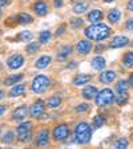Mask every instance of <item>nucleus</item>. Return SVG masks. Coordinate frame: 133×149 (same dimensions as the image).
Returning a JSON list of instances; mask_svg holds the SVG:
<instances>
[{
	"label": "nucleus",
	"mask_w": 133,
	"mask_h": 149,
	"mask_svg": "<svg viewBox=\"0 0 133 149\" xmlns=\"http://www.w3.org/2000/svg\"><path fill=\"white\" fill-rule=\"evenodd\" d=\"M44 108H45L44 102L41 101V100H37L33 105L31 107V109H29V113H31V116L33 118H39V117H41V116H43Z\"/></svg>",
	"instance_id": "nucleus-8"
},
{
	"label": "nucleus",
	"mask_w": 133,
	"mask_h": 149,
	"mask_svg": "<svg viewBox=\"0 0 133 149\" xmlns=\"http://www.w3.org/2000/svg\"><path fill=\"white\" fill-rule=\"evenodd\" d=\"M73 136H75V143L77 144H88L92 139V129H91V125L88 123H77L76 127H75V132H73Z\"/></svg>",
	"instance_id": "nucleus-2"
},
{
	"label": "nucleus",
	"mask_w": 133,
	"mask_h": 149,
	"mask_svg": "<svg viewBox=\"0 0 133 149\" xmlns=\"http://www.w3.org/2000/svg\"><path fill=\"white\" fill-rule=\"evenodd\" d=\"M23 74H12V76H9V77L6 79V85H8V87H11V85H15V84H17L19 81H22L23 80Z\"/></svg>",
	"instance_id": "nucleus-23"
},
{
	"label": "nucleus",
	"mask_w": 133,
	"mask_h": 149,
	"mask_svg": "<svg viewBox=\"0 0 133 149\" xmlns=\"http://www.w3.org/2000/svg\"><path fill=\"white\" fill-rule=\"evenodd\" d=\"M15 133H13L12 130H8L7 133H4V136H3V139H1V143L3 144H6V145H8V144H11L13 141V139H15Z\"/></svg>",
	"instance_id": "nucleus-30"
},
{
	"label": "nucleus",
	"mask_w": 133,
	"mask_h": 149,
	"mask_svg": "<svg viewBox=\"0 0 133 149\" xmlns=\"http://www.w3.org/2000/svg\"><path fill=\"white\" fill-rule=\"evenodd\" d=\"M123 63H124V65L127 67V68H130L133 65V52H128L124 55V57H123Z\"/></svg>",
	"instance_id": "nucleus-29"
},
{
	"label": "nucleus",
	"mask_w": 133,
	"mask_h": 149,
	"mask_svg": "<svg viewBox=\"0 0 133 149\" xmlns=\"http://www.w3.org/2000/svg\"><path fill=\"white\" fill-rule=\"evenodd\" d=\"M128 99H129V97H128V93L123 92V93H118V97L115 99V101L117 102L118 105H125V104L128 102Z\"/></svg>",
	"instance_id": "nucleus-31"
},
{
	"label": "nucleus",
	"mask_w": 133,
	"mask_h": 149,
	"mask_svg": "<svg viewBox=\"0 0 133 149\" xmlns=\"http://www.w3.org/2000/svg\"><path fill=\"white\" fill-rule=\"evenodd\" d=\"M88 20L93 24H96V23H100L102 20V12L100 9H93L88 13Z\"/></svg>",
	"instance_id": "nucleus-18"
},
{
	"label": "nucleus",
	"mask_w": 133,
	"mask_h": 149,
	"mask_svg": "<svg viewBox=\"0 0 133 149\" xmlns=\"http://www.w3.org/2000/svg\"><path fill=\"white\" fill-rule=\"evenodd\" d=\"M128 44H129V39L127 36L120 35V36H115L112 39V41L109 43V47L111 48H123V47H127Z\"/></svg>",
	"instance_id": "nucleus-10"
},
{
	"label": "nucleus",
	"mask_w": 133,
	"mask_h": 149,
	"mask_svg": "<svg viewBox=\"0 0 133 149\" xmlns=\"http://www.w3.org/2000/svg\"><path fill=\"white\" fill-rule=\"evenodd\" d=\"M4 96H6V92H4V91H1V89H0V99H3Z\"/></svg>",
	"instance_id": "nucleus-44"
},
{
	"label": "nucleus",
	"mask_w": 133,
	"mask_h": 149,
	"mask_svg": "<svg viewBox=\"0 0 133 149\" xmlns=\"http://www.w3.org/2000/svg\"><path fill=\"white\" fill-rule=\"evenodd\" d=\"M6 111H7V107L0 104V116H3L4 113H6Z\"/></svg>",
	"instance_id": "nucleus-42"
},
{
	"label": "nucleus",
	"mask_w": 133,
	"mask_h": 149,
	"mask_svg": "<svg viewBox=\"0 0 133 149\" xmlns=\"http://www.w3.org/2000/svg\"><path fill=\"white\" fill-rule=\"evenodd\" d=\"M115 146L117 149H125V148H128V140L127 139H118Z\"/></svg>",
	"instance_id": "nucleus-34"
},
{
	"label": "nucleus",
	"mask_w": 133,
	"mask_h": 149,
	"mask_svg": "<svg viewBox=\"0 0 133 149\" xmlns=\"http://www.w3.org/2000/svg\"><path fill=\"white\" fill-rule=\"evenodd\" d=\"M92 49V44L88 40H80L77 44H76V51L81 55H88Z\"/></svg>",
	"instance_id": "nucleus-12"
},
{
	"label": "nucleus",
	"mask_w": 133,
	"mask_h": 149,
	"mask_svg": "<svg viewBox=\"0 0 133 149\" xmlns=\"http://www.w3.org/2000/svg\"><path fill=\"white\" fill-rule=\"evenodd\" d=\"M116 79V72L115 71H104L100 74V81L104 84H109Z\"/></svg>",
	"instance_id": "nucleus-16"
},
{
	"label": "nucleus",
	"mask_w": 133,
	"mask_h": 149,
	"mask_svg": "<svg viewBox=\"0 0 133 149\" xmlns=\"http://www.w3.org/2000/svg\"><path fill=\"white\" fill-rule=\"evenodd\" d=\"M91 81V76L89 74H85V73H80L77 74L76 77L73 79V84L76 87H81V85H85Z\"/></svg>",
	"instance_id": "nucleus-17"
},
{
	"label": "nucleus",
	"mask_w": 133,
	"mask_h": 149,
	"mask_svg": "<svg viewBox=\"0 0 133 149\" xmlns=\"http://www.w3.org/2000/svg\"><path fill=\"white\" fill-rule=\"evenodd\" d=\"M87 9H88V3H85V1H80V3H76L73 6V12L77 13V15L84 13Z\"/></svg>",
	"instance_id": "nucleus-25"
},
{
	"label": "nucleus",
	"mask_w": 133,
	"mask_h": 149,
	"mask_svg": "<svg viewBox=\"0 0 133 149\" xmlns=\"http://www.w3.org/2000/svg\"><path fill=\"white\" fill-rule=\"evenodd\" d=\"M83 19H80V17H75V19H72L71 20V24H72V27L73 28H80L81 25H83Z\"/></svg>",
	"instance_id": "nucleus-36"
},
{
	"label": "nucleus",
	"mask_w": 133,
	"mask_h": 149,
	"mask_svg": "<svg viewBox=\"0 0 133 149\" xmlns=\"http://www.w3.org/2000/svg\"><path fill=\"white\" fill-rule=\"evenodd\" d=\"M105 3H112V1H115V0H104Z\"/></svg>",
	"instance_id": "nucleus-47"
},
{
	"label": "nucleus",
	"mask_w": 133,
	"mask_h": 149,
	"mask_svg": "<svg viewBox=\"0 0 133 149\" xmlns=\"http://www.w3.org/2000/svg\"><path fill=\"white\" fill-rule=\"evenodd\" d=\"M115 99H116L115 93H113V91H112V89H109V88L101 89L100 92H97L96 97H95L97 107H107V105H109V104H112V102L115 101Z\"/></svg>",
	"instance_id": "nucleus-3"
},
{
	"label": "nucleus",
	"mask_w": 133,
	"mask_h": 149,
	"mask_svg": "<svg viewBox=\"0 0 133 149\" xmlns=\"http://www.w3.org/2000/svg\"><path fill=\"white\" fill-rule=\"evenodd\" d=\"M71 53H72V47L71 45L63 47L61 51H60L59 55H57V60H60V61H64V60H67V57H68Z\"/></svg>",
	"instance_id": "nucleus-22"
},
{
	"label": "nucleus",
	"mask_w": 133,
	"mask_h": 149,
	"mask_svg": "<svg viewBox=\"0 0 133 149\" xmlns=\"http://www.w3.org/2000/svg\"><path fill=\"white\" fill-rule=\"evenodd\" d=\"M51 39V32L49 31H43L40 33V43L41 44H47Z\"/></svg>",
	"instance_id": "nucleus-33"
},
{
	"label": "nucleus",
	"mask_w": 133,
	"mask_h": 149,
	"mask_svg": "<svg viewBox=\"0 0 133 149\" xmlns=\"http://www.w3.org/2000/svg\"><path fill=\"white\" fill-rule=\"evenodd\" d=\"M63 4H64V1H63V0H55V1H53V6H55L56 8L63 7Z\"/></svg>",
	"instance_id": "nucleus-40"
},
{
	"label": "nucleus",
	"mask_w": 133,
	"mask_h": 149,
	"mask_svg": "<svg viewBox=\"0 0 133 149\" xmlns=\"http://www.w3.org/2000/svg\"><path fill=\"white\" fill-rule=\"evenodd\" d=\"M91 65H92L93 69H96V71H102V69L105 68V59L104 57H101V56H96L95 59L91 61Z\"/></svg>",
	"instance_id": "nucleus-14"
},
{
	"label": "nucleus",
	"mask_w": 133,
	"mask_h": 149,
	"mask_svg": "<svg viewBox=\"0 0 133 149\" xmlns=\"http://www.w3.org/2000/svg\"><path fill=\"white\" fill-rule=\"evenodd\" d=\"M129 84H130V85H132V87H133V73L130 74V77H129Z\"/></svg>",
	"instance_id": "nucleus-45"
},
{
	"label": "nucleus",
	"mask_w": 133,
	"mask_h": 149,
	"mask_svg": "<svg viewBox=\"0 0 133 149\" xmlns=\"http://www.w3.org/2000/svg\"><path fill=\"white\" fill-rule=\"evenodd\" d=\"M65 28H67V25H65V24H63L60 28H57V29H56V36H60V35H63V33H64Z\"/></svg>",
	"instance_id": "nucleus-38"
},
{
	"label": "nucleus",
	"mask_w": 133,
	"mask_h": 149,
	"mask_svg": "<svg viewBox=\"0 0 133 149\" xmlns=\"http://www.w3.org/2000/svg\"><path fill=\"white\" fill-rule=\"evenodd\" d=\"M8 4V0H0V7H4Z\"/></svg>",
	"instance_id": "nucleus-43"
},
{
	"label": "nucleus",
	"mask_w": 133,
	"mask_h": 149,
	"mask_svg": "<svg viewBox=\"0 0 133 149\" xmlns=\"http://www.w3.org/2000/svg\"><path fill=\"white\" fill-rule=\"evenodd\" d=\"M17 20H19V23L20 24H31L32 22H33V17H32L29 13H25V12H23V13H20V15L17 16Z\"/></svg>",
	"instance_id": "nucleus-24"
},
{
	"label": "nucleus",
	"mask_w": 133,
	"mask_h": 149,
	"mask_svg": "<svg viewBox=\"0 0 133 149\" xmlns=\"http://www.w3.org/2000/svg\"><path fill=\"white\" fill-rule=\"evenodd\" d=\"M68 136H69V128L65 124H60L55 127V129H53V139H55V141H65Z\"/></svg>",
	"instance_id": "nucleus-6"
},
{
	"label": "nucleus",
	"mask_w": 133,
	"mask_h": 149,
	"mask_svg": "<svg viewBox=\"0 0 133 149\" xmlns=\"http://www.w3.org/2000/svg\"><path fill=\"white\" fill-rule=\"evenodd\" d=\"M83 97L84 99H87V100H92L96 97L97 95V88L96 87H93V85H88V87H85L83 89Z\"/></svg>",
	"instance_id": "nucleus-15"
},
{
	"label": "nucleus",
	"mask_w": 133,
	"mask_h": 149,
	"mask_svg": "<svg viewBox=\"0 0 133 149\" xmlns=\"http://www.w3.org/2000/svg\"><path fill=\"white\" fill-rule=\"evenodd\" d=\"M129 87H130L129 81H127V80H120V81L117 83V85H116V89H117L118 93H123V92H128Z\"/></svg>",
	"instance_id": "nucleus-27"
},
{
	"label": "nucleus",
	"mask_w": 133,
	"mask_h": 149,
	"mask_svg": "<svg viewBox=\"0 0 133 149\" xmlns=\"http://www.w3.org/2000/svg\"><path fill=\"white\" fill-rule=\"evenodd\" d=\"M49 143V132L47 129L40 130L36 136V141H35V145L36 146H45Z\"/></svg>",
	"instance_id": "nucleus-9"
},
{
	"label": "nucleus",
	"mask_w": 133,
	"mask_h": 149,
	"mask_svg": "<svg viewBox=\"0 0 133 149\" xmlns=\"http://www.w3.org/2000/svg\"><path fill=\"white\" fill-rule=\"evenodd\" d=\"M25 49H27V52L28 53H35V52H37V49H39V44L37 43H29L27 45V48H25Z\"/></svg>",
	"instance_id": "nucleus-35"
},
{
	"label": "nucleus",
	"mask_w": 133,
	"mask_h": 149,
	"mask_svg": "<svg viewBox=\"0 0 133 149\" xmlns=\"http://www.w3.org/2000/svg\"><path fill=\"white\" fill-rule=\"evenodd\" d=\"M75 67H76L75 61H72V64H68V68H75Z\"/></svg>",
	"instance_id": "nucleus-46"
},
{
	"label": "nucleus",
	"mask_w": 133,
	"mask_h": 149,
	"mask_svg": "<svg viewBox=\"0 0 133 149\" xmlns=\"http://www.w3.org/2000/svg\"><path fill=\"white\" fill-rule=\"evenodd\" d=\"M0 132H1V128H0Z\"/></svg>",
	"instance_id": "nucleus-49"
},
{
	"label": "nucleus",
	"mask_w": 133,
	"mask_h": 149,
	"mask_svg": "<svg viewBox=\"0 0 133 149\" xmlns=\"http://www.w3.org/2000/svg\"><path fill=\"white\" fill-rule=\"evenodd\" d=\"M28 108L25 105H20V107H17V108L15 109V111L12 112V120H15V121H22V120H24L25 117H27V115H28Z\"/></svg>",
	"instance_id": "nucleus-11"
},
{
	"label": "nucleus",
	"mask_w": 133,
	"mask_h": 149,
	"mask_svg": "<svg viewBox=\"0 0 133 149\" xmlns=\"http://www.w3.org/2000/svg\"><path fill=\"white\" fill-rule=\"evenodd\" d=\"M0 17H1V9H0Z\"/></svg>",
	"instance_id": "nucleus-48"
},
{
	"label": "nucleus",
	"mask_w": 133,
	"mask_h": 149,
	"mask_svg": "<svg viewBox=\"0 0 133 149\" xmlns=\"http://www.w3.org/2000/svg\"><path fill=\"white\" fill-rule=\"evenodd\" d=\"M104 124H105V116L104 115H96L95 117H93L92 125L95 128H101Z\"/></svg>",
	"instance_id": "nucleus-26"
},
{
	"label": "nucleus",
	"mask_w": 133,
	"mask_h": 149,
	"mask_svg": "<svg viewBox=\"0 0 133 149\" xmlns=\"http://www.w3.org/2000/svg\"><path fill=\"white\" fill-rule=\"evenodd\" d=\"M88 109H89V105H88V104H85V102L76 107V112H80V113H81V112H87Z\"/></svg>",
	"instance_id": "nucleus-37"
},
{
	"label": "nucleus",
	"mask_w": 133,
	"mask_h": 149,
	"mask_svg": "<svg viewBox=\"0 0 133 149\" xmlns=\"http://www.w3.org/2000/svg\"><path fill=\"white\" fill-rule=\"evenodd\" d=\"M23 64H24V57L22 55H19V53L9 56L8 60H7V65L11 69H19Z\"/></svg>",
	"instance_id": "nucleus-7"
},
{
	"label": "nucleus",
	"mask_w": 133,
	"mask_h": 149,
	"mask_svg": "<svg viewBox=\"0 0 133 149\" xmlns=\"http://www.w3.org/2000/svg\"><path fill=\"white\" fill-rule=\"evenodd\" d=\"M127 29H128V31H133V17L128 19V22H127Z\"/></svg>",
	"instance_id": "nucleus-39"
},
{
	"label": "nucleus",
	"mask_w": 133,
	"mask_h": 149,
	"mask_svg": "<svg viewBox=\"0 0 133 149\" xmlns=\"http://www.w3.org/2000/svg\"><path fill=\"white\" fill-rule=\"evenodd\" d=\"M25 92V85L24 84H16L15 87L11 89V92H9V96L11 97H19V96H22V95H24Z\"/></svg>",
	"instance_id": "nucleus-19"
},
{
	"label": "nucleus",
	"mask_w": 133,
	"mask_h": 149,
	"mask_svg": "<svg viewBox=\"0 0 133 149\" xmlns=\"http://www.w3.org/2000/svg\"><path fill=\"white\" fill-rule=\"evenodd\" d=\"M31 128H32V124L29 121L23 123V124H20L16 128V134H17L19 141H22V143H29L31 141V139H32Z\"/></svg>",
	"instance_id": "nucleus-5"
},
{
	"label": "nucleus",
	"mask_w": 133,
	"mask_h": 149,
	"mask_svg": "<svg viewBox=\"0 0 133 149\" xmlns=\"http://www.w3.org/2000/svg\"><path fill=\"white\" fill-rule=\"evenodd\" d=\"M49 84H51V81L47 76L39 74V76H36V77L32 80L31 87H32V91H33L35 93H43L49 88Z\"/></svg>",
	"instance_id": "nucleus-4"
},
{
	"label": "nucleus",
	"mask_w": 133,
	"mask_h": 149,
	"mask_svg": "<svg viewBox=\"0 0 133 149\" xmlns=\"http://www.w3.org/2000/svg\"><path fill=\"white\" fill-rule=\"evenodd\" d=\"M32 37H33V35H32L29 31H22L19 33V39L22 41H31Z\"/></svg>",
	"instance_id": "nucleus-32"
},
{
	"label": "nucleus",
	"mask_w": 133,
	"mask_h": 149,
	"mask_svg": "<svg viewBox=\"0 0 133 149\" xmlns=\"http://www.w3.org/2000/svg\"><path fill=\"white\" fill-rule=\"evenodd\" d=\"M85 36L93 41H102L105 40L107 37H109L111 35V28L104 23H96L92 24L91 27L85 28Z\"/></svg>",
	"instance_id": "nucleus-1"
},
{
	"label": "nucleus",
	"mask_w": 133,
	"mask_h": 149,
	"mask_svg": "<svg viewBox=\"0 0 133 149\" xmlns=\"http://www.w3.org/2000/svg\"><path fill=\"white\" fill-rule=\"evenodd\" d=\"M33 11L37 16H45L48 13V6H47L45 1L43 0H39L33 4Z\"/></svg>",
	"instance_id": "nucleus-13"
},
{
	"label": "nucleus",
	"mask_w": 133,
	"mask_h": 149,
	"mask_svg": "<svg viewBox=\"0 0 133 149\" xmlns=\"http://www.w3.org/2000/svg\"><path fill=\"white\" fill-rule=\"evenodd\" d=\"M51 61H52V57L45 55V56H41L40 59H37V61L35 65H36V68H39V69H44L51 64Z\"/></svg>",
	"instance_id": "nucleus-20"
},
{
	"label": "nucleus",
	"mask_w": 133,
	"mask_h": 149,
	"mask_svg": "<svg viewBox=\"0 0 133 149\" xmlns=\"http://www.w3.org/2000/svg\"><path fill=\"white\" fill-rule=\"evenodd\" d=\"M127 8H128V11H130V12H133V0H129V1H128V4H127Z\"/></svg>",
	"instance_id": "nucleus-41"
},
{
	"label": "nucleus",
	"mask_w": 133,
	"mask_h": 149,
	"mask_svg": "<svg viewBox=\"0 0 133 149\" xmlns=\"http://www.w3.org/2000/svg\"><path fill=\"white\" fill-rule=\"evenodd\" d=\"M121 17V12H120V9L118 8H113L109 11L108 13V20L112 23V24H115V23H117L118 20H120Z\"/></svg>",
	"instance_id": "nucleus-21"
},
{
	"label": "nucleus",
	"mask_w": 133,
	"mask_h": 149,
	"mask_svg": "<svg viewBox=\"0 0 133 149\" xmlns=\"http://www.w3.org/2000/svg\"><path fill=\"white\" fill-rule=\"evenodd\" d=\"M60 104H61V99H60L59 96H52L49 100H48V102H47L48 108H52V109L60 107Z\"/></svg>",
	"instance_id": "nucleus-28"
}]
</instances>
